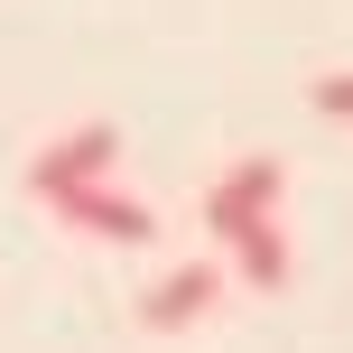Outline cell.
<instances>
[{
	"mask_svg": "<svg viewBox=\"0 0 353 353\" xmlns=\"http://www.w3.org/2000/svg\"><path fill=\"white\" fill-rule=\"evenodd\" d=\"M214 298H223V270H214V261H186V270H168V279L140 298V325H149V335H176V325H195Z\"/></svg>",
	"mask_w": 353,
	"mask_h": 353,
	"instance_id": "cell-4",
	"label": "cell"
},
{
	"mask_svg": "<svg viewBox=\"0 0 353 353\" xmlns=\"http://www.w3.org/2000/svg\"><path fill=\"white\" fill-rule=\"evenodd\" d=\"M112 159H121V130H112V121H84V130H65V140H47V149L28 159V186H37V195L93 186V176H112Z\"/></svg>",
	"mask_w": 353,
	"mask_h": 353,
	"instance_id": "cell-2",
	"label": "cell"
},
{
	"mask_svg": "<svg viewBox=\"0 0 353 353\" xmlns=\"http://www.w3.org/2000/svg\"><path fill=\"white\" fill-rule=\"evenodd\" d=\"M316 112H325V121H353V74H325V84H316Z\"/></svg>",
	"mask_w": 353,
	"mask_h": 353,
	"instance_id": "cell-6",
	"label": "cell"
},
{
	"mask_svg": "<svg viewBox=\"0 0 353 353\" xmlns=\"http://www.w3.org/2000/svg\"><path fill=\"white\" fill-rule=\"evenodd\" d=\"M56 214H65L74 232H93V242H121V251H140L149 232H159V214L140 205V195H121L112 176H93V186H65V195H47Z\"/></svg>",
	"mask_w": 353,
	"mask_h": 353,
	"instance_id": "cell-1",
	"label": "cell"
},
{
	"mask_svg": "<svg viewBox=\"0 0 353 353\" xmlns=\"http://www.w3.org/2000/svg\"><path fill=\"white\" fill-rule=\"evenodd\" d=\"M279 186H288V168H279V159H242L232 176H214V195H205V232H214V242H232L242 223L279 214Z\"/></svg>",
	"mask_w": 353,
	"mask_h": 353,
	"instance_id": "cell-3",
	"label": "cell"
},
{
	"mask_svg": "<svg viewBox=\"0 0 353 353\" xmlns=\"http://www.w3.org/2000/svg\"><path fill=\"white\" fill-rule=\"evenodd\" d=\"M223 251H232V279H242V288H270V298H279V288H288V270H298V261H288V232H279V214L242 223Z\"/></svg>",
	"mask_w": 353,
	"mask_h": 353,
	"instance_id": "cell-5",
	"label": "cell"
}]
</instances>
